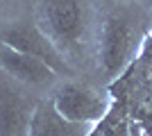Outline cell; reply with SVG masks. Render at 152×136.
Returning a JSON list of instances; mask_svg holds the SVG:
<instances>
[{"instance_id": "obj_1", "label": "cell", "mask_w": 152, "mask_h": 136, "mask_svg": "<svg viewBox=\"0 0 152 136\" xmlns=\"http://www.w3.org/2000/svg\"><path fill=\"white\" fill-rule=\"evenodd\" d=\"M0 43L9 45L14 50L27 52L32 57H39L41 61H45V64L50 66L57 75H70V66L66 64V59H64L61 48H59V45L45 34L43 27L37 25V23L20 20V23L9 25L0 34Z\"/></svg>"}, {"instance_id": "obj_2", "label": "cell", "mask_w": 152, "mask_h": 136, "mask_svg": "<svg viewBox=\"0 0 152 136\" xmlns=\"http://www.w3.org/2000/svg\"><path fill=\"white\" fill-rule=\"evenodd\" d=\"M52 104L70 123H80V125H89L91 127L111 109L114 102L107 95H102L95 89H91L89 84L66 82L52 95Z\"/></svg>"}, {"instance_id": "obj_3", "label": "cell", "mask_w": 152, "mask_h": 136, "mask_svg": "<svg viewBox=\"0 0 152 136\" xmlns=\"http://www.w3.org/2000/svg\"><path fill=\"white\" fill-rule=\"evenodd\" d=\"M132 52H134V30L129 25V20L121 14L107 16L100 30V50H98L100 71L107 77H118L129 66Z\"/></svg>"}, {"instance_id": "obj_4", "label": "cell", "mask_w": 152, "mask_h": 136, "mask_svg": "<svg viewBox=\"0 0 152 136\" xmlns=\"http://www.w3.org/2000/svg\"><path fill=\"white\" fill-rule=\"evenodd\" d=\"M41 27L59 48L80 43L84 12L80 0H41Z\"/></svg>"}, {"instance_id": "obj_5", "label": "cell", "mask_w": 152, "mask_h": 136, "mask_svg": "<svg viewBox=\"0 0 152 136\" xmlns=\"http://www.w3.org/2000/svg\"><path fill=\"white\" fill-rule=\"evenodd\" d=\"M0 68L20 84L39 86V89L50 86L57 79V73L45 61H41L39 57H32L27 52L14 50L5 43H0Z\"/></svg>"}, {"instance_id": "obj_6", "label": "cell", "mask_w": 152, "mask_h": 136, "mask_svg": "<svg viewBox=\"0 0 152 136\" xmlns=\"http://www.w3.org/2000/svg\"><path fill=\"white\" fill-rule=\"evenodd\" d=\"M32 111L34 104L14 89L0 84V136H30Z\"/></svg>"}, {"instance_id": "obj_7", "label": "cell", "mask_w": 152, "mask_h": 136, "mask_svg": "<svg viewBox=\"0 0 152 136\" xmlns=\"http://www.w3.org/2000/svg\"><path fill=\"white\" fill-rule=\"evenodd\" d=\"M89 125L70 123L68 118H64L52 100H41L34 104L30 120V136H86Z\"/></svg>"}, {"instance_id": "obj_8", "label": "cell", "mask_w": 152, "mask_h": 136, "mask_svg": "<svg viewBox=\"0 0 152 136\" xmlns=\"http://www.w3.org/2000/svg\"><path fill=\"white\" fill-rule=\"evenodd\" d=\"M86 136H132V125H129L125 109L111 104V109L95 125H91Z\"/></svg>"}]
</instances>
